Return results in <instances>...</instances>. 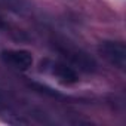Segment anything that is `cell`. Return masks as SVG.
Masks as SVG:
<instances>
[{"instance_id":"7a4b0ae2","label":"cell","mask_w":126,"mask_h":126,"mask_svg":"<svg viewBox=\"0 0 126 126\" xmlns=\"http://www.w3.org/2000/svg\"><path fill=\"white\" fill-rule=\"evenodd\" d=\"M59 52L64 55L67 59L71 61V64H74L77 68L83 70V71H92L96 64H95V61L88 55L85 53L83 50L77 49V47H73V46H68L67 43H62L59 46Z\"/></svg>"},{"instance_id":"3957f363","label":"cell","mask_w":126,"mask_h":126,"mask_svg":"<svg viewBox=\"0 0 126 126\" xmlns=\"http://www.w3.org/2000/svg\"><path fill=\"white\" fill-rule=\"evenodd\" d=\"M2 59L6 65L25 71L33 65V55L24 49H9L2 52Z\"/></svg>"},{"instance_id":"6da1fadb","label":"cell","mask_w":126,"mask_h":126,"mask_svg":"<svg viewBox=\"0 0 126 126\" xmlns=\"http://www.w3.org/2000/svg\"><path fill=\"white\" fill-rule=\"evenodd\" d=\"M98 52L108 64H111L113 67H116L119 70H125V67H126V46L122 42H113V40L102 42L98 46Z\"/></svg>"},{"instance_id":"277c9868","label":"cell","mask_w":126,"mask_h":126,"mask_svg":"<svg viewBox=\"0 0 126 126\" xmlns=\"http://www.w3.org/2000/svg\"><path fill=\"white\" fill-rule=\"evenodd\" d=\"M49 71L61 82L64 83H74L77 82V74L73 70V67H68L62 62H50L49 64Z\"/></svg>"}]
</instances>
